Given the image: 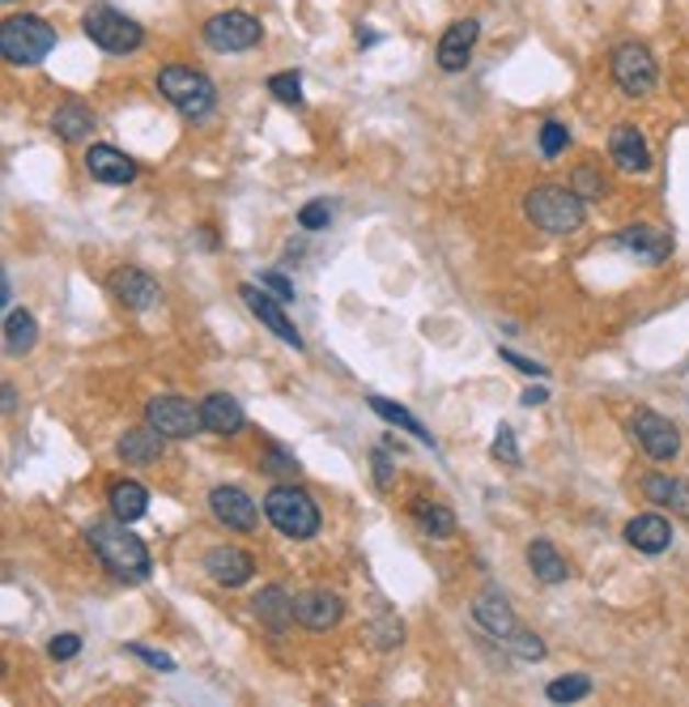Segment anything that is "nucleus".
Listing matches in <instances>:
<instances>
[{
    "label": "nucleus",
    "mask_w": 689,
    "mask_h": 707,
    "mask_svg": "<svg viewBox=\"0 0 689 707\" xmlns=\"http://www.w3.org/2000/svg\"><path fill=\"white\" fill-rule=\"evenodd\" d=\"M86 541H90V550L103 559V566L115 575V580H124V584H145L149 580V550H145V541L128 532L124 520H94V525H86Z\"/></svg>",
    "instance_id": "1"
},
{
    "label": "nucleus",
    "mask_w": 689,
    "mask_h": 707,
    "mask_svg": "<svg viewBox=\"0 0 689 707\" xmlns=\"http://www.w3.org/2000/svg\"><path fill=\"white\" fill-rule=\"evenodd\" d=\"M523 213L536 231L545 235H575L584 226V197L575 188H562V183H541L523 197Z\"/></svg>",
    "instance_id": "2"
},
{
    "label": "nucleus",
    "mask_w": 689,
    "mask_h": 707,
    "mask_svg": "<svg viewBox=\"0 0 689 707\" xmlns=\"http://www.w3.org/2000/svg\"><path fill=\"white\" fill-rule=\"evenodd\" d=\"M56 47V26H47L38 13H18L4 18L0 26V56L18 69H31L38 60H47V52Z\"/></svg>",
    "instance_id": "3"
},
{
    "label": "nucleus",
    "mask_w": 689,
    "mask_h": 707,
    "mask_svg": "<svg viewBox=\"0 0 689 707\" xmlns=\"http://www.w3.org/2000/svg\"><path fill=\"white\" fill-rule=\"evenodd\" d=\"M158 94L183 120H205L208 111L217 106V86L201 69H188V65H167V69L158 72Z\"/></svg>",
    "instance_id": "4"
},
{
    "label": "nucleus",
    "mask_w": 689,
    "mask_h": 707,
    "mask_svg": "<svg viewBox=\"0 0 689 707\" xmlns=\"http://www.w3.org/2000/svg\"><path fill=\"white\" fill-rule=\"evenodd\" d=\"M264 516L273 520V529L281 537H294V541H307L319 532V507L307 491H298L294 482L290 486H273L264 495Z\"/></svg>",
    "instance_id": "5"
},
{
    "label": "nucleus",
    "mask_w": 689,
    "mask_h": 707,
    "mask_svg": "<svg viewBox=\"0 0 689 707\" xmlns=\"http://www.w3.org/2000/svg\"><path fill=\"white\" fill-rule=\"evenodd\" d=\"M81 35L90 38L94 47L111 52V56H128V52H137L140 43H145V31H140L137 22H133L128 13H120V9H111V4H94V9H86V18H81Z\"/></svg>",
    "instance_id": "6"
},
{
    "label": "nucleus",
    "mask_w": 689,
    "mask_h": 707,
    "mask_svg": "<svg viewBox=\"0 0 689 707\" xmlns=\"http://www.w3.org/2000/svg\"><path fill=\"white\" fill-rule=\"evenodd\" d=\"M609 69H613V81L625 99H647L655 90V77H659L652 47H643V43H621Z\"/></svg>",
    "instance_id": "7"
},
{
    "label": "nucleus",
    "mask_w": 689,
    "mask_h": 707,
    "mask_svg": "<svg viewBox=\"0 0 689 707\" xmlns=\"http://www.w3.org/2000/svg\"><path fill=\"white\" fill-rule=\"evenodd\" d=\"M201 35H205L213 52H251L264 38V26H260V18H251L242 9H226V13L208 18L205 26H201Z\"/></svg>",
    "instance_id": "8"
},
{
    "label": "nucleus",
    "mask_w": 689,
    "mask_h": 707,
    "mask_svg": "<svg viewBox=\"0 0 689 707\" xmlns=\"http://www.w3.org/2000/svg\"><path fill=\"white\" fill-rule=\"evenodd\" d=\"M145 423L158 426L167 439H196L205 430V414L188 396H154L145 401Z\"/></svg>",
    "instance_id": "9"
},
{
    "label": "nucleus",
    "mask_w": 689,
    "mask_h": 707,
    "mask_svg": "<svg viewBox=\"0 0 689 707\" xmlns=\"http://www.w3.org/2000/svg\"><path fill=\"white\" fill-rule=\"evenodd\" d=\"M239 299L247 303V312H251V316H256L264 328H269V333H273L276 341H285L290 350H303V346H307V341H303V333L294 328V319L281 312V299H273V294H269L260 282H242Z\"/></svg>",
    "instance_id": "10"
},
{
    "label": "nucleus",
    "mask_w": 689,
    "mask_h": 707,
    "mask_svg": "<svg viewBox=\"0 0 689 707\" xmlns=\"http://www.w3.org/2000/svg\"><path fill=\"white\" fill-rule=\"evenodd\" d=\"M630 435H634V444H639L652 460H673L681 452V430L668 423L664 414H652V409H639V414H634Z\"/></svg>",
    "instance_id": "11"
},
{
    "label": "nucleus",
    "mask_w": 689,
    "mask_h": 707,
    "mask_svg": "<svg viewBox=\"0 0 689 707\" xmlns=\"http://www.w3.org/2000/svg\"><path fill=\"white\" fill-rule=\"evenodd\" d=\"M613 248L630 251L643 265H659V260L673 256V235L664 226H652V222H634V226H625V231L613 235Z\"/></svg>",
    "instance_id": "12"
},
{
    "label": "nucleus",
    "mask_w": 689,
    "mask_h": 707,
    "mask_svg": "<svg viewBox=\"0 0 689 707\" xmlns=\"http://www.w3.org/2000/svg\"><path fill=\"white\" fill-rule=\"evenodd\" d=\"M208 512H213L217 525H226V529H235V532H251L256 529V520H260L256 503H251L247 491H239V486H213V491H208Z\"/></svg>",
    "instance_id": "13"
},
{
    "label": "nucleus",
    "mask_w": 689,
    "mask_h": 707,
    "mask_svg": "<svg viewBox=\"0 0 689 707\" xmlns=\"http://www.w3.org/2000/svg\"><path fill=\"white\" fill-rule=\"evenodd\" d=\"M477 38H482V22L477 18H460V22H451L443 38H439V52H434V60H439V69L443 72H460L468 65V56H473V47H477Z\"/></svg>",
    "instance_id": "14"
},
{
    "label": "nucleus",
    "mask_w": 689,
    "mask_h": 707,
    "mask_svg": "<svg viewBox=\"0 0 689 707\" xmlns=\"http://www.w3.org/2000/svg\"><path fill=\"white\" fill-rule=\"evenodd\" d=\"M205 571L208 580L222 584V588H242L256 575V559L239 546H213L205 554Z\"/></svg>",
    "instance_id": "15"
},
{
    "label": "nucleus",
    "mask_w": 689,
    "mask_h": 707,
    "mask_svg": "<svg viewBox=\"0 0 689 707\" xmlns=\"http://www.w3.org/2000/svg\"><path fill=\"white\" fill-rule=\"evenodd\" d=\"M609 158L618 162L621 171H630V176L652 171V145H647V137L634 124H618L609 133Z\"/></svg>",
    "instance_id": "16"
},
{
    "label": "nucleus",
    "mask_w": 689,
    "mask_h": 707,
    "mask_svg": "<svg viewBox=\"0 0 689 707\" xmlns=\"http://www.w3.org/2000/svg\"><path fill=\"white\" fill-rule=\"evenodd\" d=\"M344 614V602L337 593H328V588H310V593H298L294 597V618L310 627V631H328V627H337Z\"/></svg>",
    "instance_id": "17"
},
{
    "label": "nucleus",
    "mask_w": 689,
    "mask_h": 707,
    "mask_svg": "<svg viewBox=\"0 0 689 707\" xmlns=\"http://www.w3.org/2000/svg\"><path fill=\"white\" fill-rule=\"evenodd\" d=\"M111 294H115V303L128 307V312H149V307L162 299L158 282H154L145 269H120V273L111 278Z\"/></svg>",
    "instance_id": "18"
},
{
    "label": "nucleus",
    "mask_w": 689,
    "mask_h": 707,
    "mask_svg": "<svg viewBox=\"0 0 689 707\" xmlns=\"http://www.w3.org/2000/svg\"><path fill=\"white\" fill-rule=\"evenodd\" d=\"M86 171L99 179V183H133L137 179V162L124 154V149H115V145H90L86 149Z\"/></svg>",
    "instance_id": "19"
},
{
    "label": "nucleus",
    "mask_w": 689,
    "mask_h": 707,
    "mask_svg": "<svg viewBox=\"0 0 689 707\" xmlns=\"http://www.w3.org/2000/svg\"><path fill=\"white\" fill-rule=\"evenodd\" d=\"M625 541L639 550V554H664L673 546V525L659 516V512H643L625 525Z\"/></svg>",
    "instance_id": "20"
},
{
    "label": "nucleus",
    "mask_w": 689,
    "mask_h": 707,
    "mask_svg": "<svg viewBox=\"0 0 689 707\" xmlns=\"http://www.w3.org/2000/svg\"><path fill=\"white\" fill-rule=\"evenodd\" d=\"M473 618L482 622L485 636L494 639L498 648H502V643H507V639L519 631V622H516V614H511V605L502 602L498 593H482V597L473 602Z\"/></svg>",
    "instance_id": "21"
},
{
    "label": "nucleus",
    "mask_w": 689,
    "mask_h": 707,
    "mask_svg": "<svg viewBox=\"0 0 689 707\" xmlns=\"http://www.w3.org/2000/svg\"><path fill=\"white\" fill-rule=\"evenodd\" d=\"M201 414H205V430L213 435H239L242 423H247V414H242V405L230 396V392H213L201 401Z\"/></svg>",
    "instance_id": "22"
},
{
    "label": "nucleus",
    "mask_w": 689,
    "mask_h": 707,
    "mask_svg": "<svg viewBox=\"0 0 689 707\" xmlns=\"http://www.w3.org/2000/svg\"><path fill=\"white\" fill-rule=\"evenodd\" d=\"M643 495L659 503V507H668V512H677V516H686L689 520V482L686 478H668V473H652V478H643Z\"/></svg>",
    "instance_id": "23"
},
{
    "label": "nucleus",
    "mask_w": 689,
    "mask_h": 707,
    "mask_svg": "<svg viewBox=\"0 0 689 707\" xmlns=\"http://www.w3.org/2000/svg\"><path fill=\"white\" fill-rule=\"evenodd\" d=\"M162 430L158 426H137V430H124V439H120V457L128 460V464H149V460L162 457Z\"/></svg>",
    "instance_id": "24"
},
{
    "label": "nucleus",
    "mask_w": 689,
    "mask_h": 707,
    "mask_svg": "<svg viewBox=\"0 0 689 707\" xmlns=\"http://www.w3.org/2000/svg\"><path fill=\"white\" fill-rule=\"evenodd\" d=\"M251 609H256V618H260L264 627H273V631H285V622L294 618V597H290L285 588L269 584V588H260V593H256Z\"/></svg>",
    "instance_id": "25"
},
{
    "label": "nucleus",
    "mask_w": 689,
    "mask_h": 707,
    "mask_svg": "<svg viewBox=\"0 0 689 707\" xmlns=\"http://www.w3.org/2000/svg\"><path fill=\"white\" fill-rule=\"evenodd\" d=\"M106 503H111V516H115V520L133 525V520H140V516L149 512V491H145L140 482H115L111 495H106Z\"/></svg>",
    "instance_id": "26"
},
{
    "label": "nucleus",
    "mask_w": 689,
    "mask_h": 707,
    "mask_svg": "<svg viewBox=\"0 0 689 707\" xmlns=\"http://www.w3.org/2000/svg\"><path fill=\"white\" fill-rule=\"evenodd\" d=\"M90 128H94V111L86 103H65L52 111V133L60 142H86Z\"/></svg>",
    "instance_id": "27"
},
{
    "label": "nucleus",
    "mask_w": 689,
    "mask_h": 707,
    "mask_svg": "<svg viewBox=\"0 0 689 707\" xmlns=\"http://www.w3.org/2000/svg\"><path fill=\"white\" fill-rule=\"evenodd\" d=\"M528 566H532V575H536L541 584H562V580L571 575L566 559L553 550V541H545V537H536V541L528 546Z\"/></svg>",
    "instance_id": "28"
},
{
    "label": "nucleus",
    "mask_w": 689,
    "mask_h": 707,
    "mask_svg": "<svg viewBox=\"0 0 689 707\" xmlns=\"http://www.w3.org/2000/svg\"><path fill=\"white\" fill-rule=\"evenodd\" d=\"M38 341V324L31 312H18V307H9V316H4V350L13 354V358H22V354H31Z\"/></svg>",
    "instance_id": "29"
},
{
    "label": "nucleus",
    "mask_w": 689,
    "mask_h": 707,
    "mask_svg": "<svg viewBox=\"0 0 689 707\" xmlns=\"http://www.w3.org/2000/svg\"><path fill=\"white\" fill-rule=\"evenodd\" d=\"M366 401H371V409L380 414L383 423L400 426V430H409V435H414L417 444H426V448H434V435H430L426 426L417 423V418H414V414H409V409H405V405H396V401H387V396H366Z\"/></svg>",
    "instance_id": "30"
},
{
    "label": "nucleus",
    "mask_w": 689,
    "mask_h": 707,
    "mask_svg": "<svg viewBox=\"0 0 689 707\" xmlns=\"http://www.w3.org/2000/svg\"><path fill=\"white\" fill-rule=\"evenodd\" d=\"M414 520L421 525V532H426V537H439V541L455 532V516H451L443 503H430V498H417V503H414Z\"/></svg>",
    "instance_id": "31"
},
{
    "label": "nucleus",
    "mask_w": 689,
    "mask_h": 707,
    "mask_svg": "<svg viewBox=\"0 0 689 707\" xmlns=\"http://www.w3.org/2000/svg\"><path fill=\"white\" fill-rule=\"evenodd\" d=\"M545 695H550V704H579L591 695V677L587 673H571V677H553L550 686H545Z\"/></svg>",
    "instance_id": "32"
},
{
    "label": "nucleus",
    "mask_w": 689,
    "mask_h": 707,
    "mask_svg": "<svg viewBox=\"0 0 689 707\" xmlns=\"http://www.w3.org/2000/svg\"><path fill=\"white\" fill-rule=\"evenodd\" d=\"M269 94L285 106H303V77L298 72H273L269 77Z\"/></svg>",
    "instance_id": "33"
},
{
    "label": "nucleus",
    "mask_w": 689,
    "mask_h": 707,
    "mask_svg": "<svg viewBox=\"0 0 689 707\" xmlns=\"http://www.w3.org/2000/svg\"><path fill=\"white\" fill-rule=\"evenodd\" d=\"M260 469H264V473H273V478H294V473H298V460L290 457V452H281V448H264V452H260Z\"/></svg>",
    "instance_id": "34"
},
{
    "label": "nucleus",
    "mask_w": 689,
    "mask_h": 707,
    "mask_svg": "<svg viewBox=\"0 0 689 707\" xmlns=\"http://www.w3.org/2000/svg\"><path fill=\"white\" fill-rule=\"evenodd\" d=\"M571 145V133H566V124H557V120H545L541 124V154L545 158H557L562 149Z\"/></svg>",
    "instance_id": "35"
},
{
    "label": "nucleus",
    "mask_w": 689,
    "mask_h": 707,
    "mask_svg": "<svg viewBox=\"0 0 689 707\" xmlns=\"http://www.w3.org/2000/svg\"><path fill=\"white\" fill-rule=\"evenodd\" d=\"M489 457H494V460H502V464H519L516 430H511V426H498V430H494V444H489Z\"/></svg>",
    "instance_id": "36"
},
{
    "label": "nucleus",
    "mask_w": 689,
    "mask_h": 707,
    "mask_svg": "<svg viewBox=\"0 0 689 707\" xmlns=\"http://www.w3.org/2000/svg\"><path fill=\"white\" fill-rule=\"evenodd\" d=\"M332 222V210H328V201H307L303 210H298V226L303 231H324Z\"/></svg>",
    "instance_id": "37"
},
{
    "label": "nucleus",
    "mask_w": 689,
    "mask_h": 707,
    "mask_svg": "<svg viewBox=\"0 0 689 707\" xmlns=\"http://www.w3.org/2000/svg\"><path fill=\"white\" fill-rule=\"evenodd\" d=\"M571 188H575V192H579L584 201H596V197H605V179L596 176V167H579Z\"/></svg>",
    "instance_id": "38"
},
{
    "label": "nucleus",
    "mask_w": 689,
    "mask_h": 707,
    "mask_svg": "<svg viewBox=\"0 0 689 707\" xmlns=\"http://www.w3.org/2000/svg\"><path fill=\"white\" fill-rule=\"evenodd\" d=\"M400 636H405V627L396 622V618H383L371 627V639H375V648H400Z\"/></svg>",
    "instance_id": "39"
},
{
    "label": "nucleus",
    "mask_w": 689,
    "mask_h": 707,
    "mask_svg": "<svg viewBox=\"0 0 689 707\" xmlns=\"http://www.w3.org/2000/svg\"><path fill=\"white\" fill-rule=\"evenodd\" d=\"M128 652L133 656H140L145 665H154V670L171 673L174 670V656H167V652H158V648H145V643H128Z\"/></svg>",
    "instance_id": "40"
},
{
    "label": "nucleus",
    "mask_w": 689,
    "mask_h": 707,
    "mask_svg": "<svg viewBox=\"0 0 689 707\" xmlns=\"http://www.w3.org/2000/svg\"><path fill=\"white\" fill-rule=\"evenodd\" d=\"M47 652H52V661H72V656L81 652V636L65 631V636H56L52 643H47Z\"/></svg>",
    "instance_id": "41"
},
{
    "label": "nucleus",
    "mask_w": 689,
    "mask_h": 707,
    "mask_svg": "<svg viewBox=\"0 0 689 707\" xmlns=\"http://www.w3.org/2000/svg\"><path fill=\"white\" fill-rule=\"evenodd\" d=\"M502 362H511L519 375H532V380H545V367L541 362H532V358H523L516 350H502Z\"/></svg>",
    "instance_id": "42"
},
{
    "label": "nucleus",
    "mask_w": 689,
    "mask_h": 707,
    "mask_svg": "<svg viewBox=\"0 0 689 707\" xmlns=\"http://www.w3.org/2000/svg\"><path fill=\"white\" fill-rule=\"evenodd\" d=\"M260 285H264V290H273L281 303H290V299H294V285L285 282L281 273H260Z\"/></svg>",
    "instance_id": "43"
},
{
    "label": "nucleus",
    "mask_w": 689,
    "mask_h": 707,
    "mask_svg": "<svg viewBox=\"0 0 689 707\" xmlns=\"http://www.w3.org/2000/svg\"><path fill=\"white\" fill-rule=\"evenodd\" d=\"M375 486H380V491H387V486H392V464H387V452H375Z\"/></svg>",
    "instance_id": "44"
},
{
    "label": "nucleus",
    "mask_w": 689,
    "mask_h": 707,
    "mask_svg": "<svg viewBox=\"0 0 689 707\" xmlns=\"http://www.w3.org/2000/svg\"><path fill=\"white\" fill-rule=\"evenodd\" d=\"M519 401H523V405L532 409V405H545V401H550V392H545V389H528L523 396H519Z\"/></svg>",
    "instance_id": "45"
},
{
    "label": "nucleus",
    "mask_w": 689,
    "mask_h": 707,
    "mask_svg": "<svg viewBox=\"0 0 689 707\" xmlns=\"http://www.w3.org/2000/svg\"><path fill=\"white\" fill-rule=\"evenodd\" d=\"M13 405H18V389H13V384H4V414H13Z\"/></svg>",
    "instance_id": "46"
}]
</instances>
